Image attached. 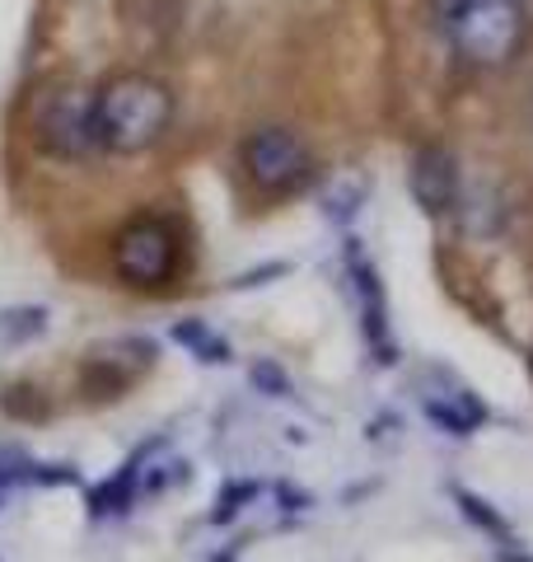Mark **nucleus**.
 Returning <instances> with one entry per match:
<instances>
[{
	"label": "nucleus",
	"instance_id": "obj_3",
	"mask_svg": "<svg viewBox=\"0 0 533 562\" xmlns=\"http://www.w3.org/2000/svg\"><path fill=\"white\" fill-rule=\"evenodd\" d=\"M243 179L266 202H286L318 179L309 140L291 127H258L243 140Z\"/></svg>",
	"mask_w": 533,
	"mask_h": 562
},
{
	"label": "nucleus",
	"instance_id": "obj_1",
	"mask_svg": "<svg viewBox=\"0 0 533 562\" xmlns=\"http://www.w3.org/2000/svg\"><path fill=\"white\" fill-rule=\"evenodd\" d=\"M89 117H94V140L99 150L109 155H146L150 146H159L173 122V94L169 85H159L155 76H113L94 90L89 103Z\"/></svg>",
	"mask_w": 533,
	"mask_h": 562
},
{
	"label": "nucleus",
	"instance_id": "obj_6",
	"mask_svg": "<svg viewBox=\"0 0 533 562\" xmlns=\"http://www.w3.org/2000/svg\"><path fill=\"white\" fill-rule=\"evenodd\" d=\"M412 183H417V198H421L426 211H444L458 198V173H454L444 150H421V160L412 169Z\"/></svg>",
	"mask_w": 533,
	"mask_h": 562
},
{
	"label": "nucleus",
	"instance_id": "obj_2",
	"mask_svg": "<svg viewBox=\"0 0 533 562\" xmlns=\"http://www.w3.org/2000/svg\"><path fill=\"white\" fill-rule=\"evenodd\" d=\"M440 38L468 66H506L529 38L524 0H431Z\"/></svg>",
	"mask_w": 533,
	"mask_h": 562
},
{
	"label": "nucleus",
	"instance_id": "obj_4",
	"mask_svg": "<svg viewBox=\"0 0 533 562\" xmlns=\"http://www.w3.org/2000/svg\"><path fill=\"white\" fill-rule=\"evenodd\" d=\"M183 268V235L165 216H136L113 239V272L136 291L169 286Z\"/></svg>",
	"mask_w": 533,
	"mask_h": 562
},
{
	"label": "nucleus",
	"instance_id": "obj_5",
	"mask_svg": "<svg viewBox=\"0 0 533 562\" xmlns=\"http://www.w3.org/2000/svg\"><path fill=\"white\" fill-rule=\"evenodd\" d=\"M89 103H94V90H76V85H57L52 94L38 99V109H33V140L52 160H89L99 150Z\"/></svg>",
	"mask_w": 533,
	"mask_h": 562
}]
</instances>
